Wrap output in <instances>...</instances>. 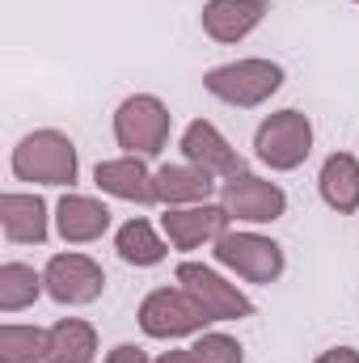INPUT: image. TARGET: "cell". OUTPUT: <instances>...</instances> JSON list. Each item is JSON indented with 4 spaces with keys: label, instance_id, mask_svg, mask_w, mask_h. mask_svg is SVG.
Returning a JSON list of instances; mask_svg holds the SVG:
<instances>
[{
    "label": "cell",
    "instance_id": "cell-10",
    "mask_svg": "<svg viewBox=\"0 0 359 363\" xmlns=\"http://www.w3.org/2000/svg\"><path fill=\"white\" fill-rule=\"evenodd\" d=\"M233 216L220 203H190V207H165L161 216V233L174 250H203L216 245L228 233Z\"/></svg>",
    "mask_w": 359,
    "mask_h": 363
},
{
    "label": "cell",
    "instance_id": "cell-7",
    "mask_svg": "<svg viewBox=\"0 0 359 363\" xmlns=\"http://www.w3.org/2000/svg\"><path fill=\"white\" fill-rule=\"evenodd\" d=\"M43 283H47V296L64 308H81L93 304L101 291H106V271L93 262L89 254H55L47 267H43Z\"/></svg>",
    "mask_w": 359,
    "mask_h": 363
},
{
    "label": "cell",
    "instance_id": "cell-18",
    "mask_svg": "<svg viewBox=\"0 0 359 363\" xmlns=\"http://www.w3.org/2000/svg\"><path fill=\"white\" fill-rule=\"evenodd\" d=\"M114 250H118V258H123L127 267H136V271H148V267L165 262V254H170V241H165V233H157V228H153L144 216H136V220L118 224V233H114Z\"/></svg>",
    "mask_w": 359,
    "mask_h": 363
},
{
    "label": "cell",
    "instance_id": "cell-23",
    "mask_svg": "<svg viewBox=\"0 0 359 363\" xmlns=\"http://www.w3.org/2000/svg\"><path fill=\"white\" fill-rule=\"evenodd\" d=\"M101 363H153V359L144 355V347H136V342H118Z\"/></svg>",
    "mask_w": 359,
    "mask_h": 363
},
{
    "label": "cell",
    "instance_id": "cell-24",
    "mask_svg": "<svg viewBox=\"0 0 359 363\" xmlns=\"http://www.w3.org/2000/svg\"><path fill=\"white\" fill-rule=\"evenodd\" d=\"M313 363H359V351L355 347H330V351H321Z\"/></svg>",
    "mask_w": 359,
    "mask_h": 363
},
{
    "label": "cell",
    "instance_id": "cell-22",
    "mask_svg": "<svg viewBox=\"0 0 359 363\" xmlns=\"http://www.w3.org/2000/svg\"><path fill=\"white\" fill-rule=\"evenodd\" d=\"M190 351L199 355V363H245V347L233 334H220V330L194 334V347Z\"/></svg>",
    "mask_w": 359,
    "mask_h": 363
},
{
    "label": "cell",
    "instance_id": "cell-3",
    "mask_svg": "<svg viewBox=\"0 0 359 363\" xmlns=\"http://www.w3.org/2000/svg\"><path fill=\"white\" fill-rule=\"evenodd\" d=\"M170 127L174 114L157 93H131L114 110V144L127 157H161V148L170 144Z\"/></svg>",
    "mask_w": 359,
    "mask_h": 363
},
{
    "label": "cell",
    "instance_id": "cell-16",
    "mask_svg": "<svg viewBox=\"0 0 359 363\" xmlns=\"http://www.w3.org/2000/svg\"><path fill=\"white\" fill-rule=\"evenodd\" d=\"M153 182H157V203H161V207L211 203V194H216V186H220L207 169H199V165H190V161L161 165V169L153 174Z\"/></svg>",
    "mask_w": 359,
    "mask_h": 363
},
{
    "label": "cell",
    "instance_id": "cell-11",
    "mask_svg": "<svg viewBox=\"0 0 359 363\" xmlns=\"http://www.w3.org/2000/svg\"><path fill=\"white\" fill-rule=\"evenodd\" d=\"M182 148V161H190V165H199V169H207L211 178H237V174H245V161H241V152L220 135V127L216 123H207V118H194V123H186V131H182L178 140Z\"/></svg>",
    "mask_w": 359,
    "mask_h": 363
},
{
    "label": "cell",
    "instance_id": "cell-26",
    "mask_svg": "<svg viewBox=\"0 0 359 363\" xmlns=\"http://www.w3.org/2000/svg\"><path fill=\"white\" fill-rule=\"evenodd\" d=\"M355 4H359V0H355Z\"/></svg>",
    "mask_w": 359,
    "mask_h": 363
},
{
    "label": "cell",
    "instance_id": "cell-8",
    "mask_svg": "<svg viewBox=\"0 0 359 363\" xmlns=\"http://www.w3.org/2000/svg\"><path fill=\"white\" fill-rule=\"evenodd\" d=\"M220 207L241 224H275L287 211V194L279 182H267L245 169L237 178L220 182Z\"/></svg>",
    "mask_w": 359,
    "mask_h": 363
},
{
    "label": "cell",
    "instance_id": "cell-14",
    "mask_svg": "<svg viewBox=\"0 0 359 363\" xmlns=\"http://www.w3.org/2000/svg\"><path fill=\"white\" fill-rule=\"evenodd\" d=\"M110 207L101 199H89V194H64L55 203V233L64 237V245H93L110 233Z\"/></svg>",
    "mask_w": 359,
    "mask_h": 363
},
{
    "label": "cell",
    "instance_id": "cell-9",
    "mask_svg": "<svg viewBox=\"0 0 359 363\" xmlns=\"http://www.w3.org/2000/svg\"><path fill=\"white\" fill-rule=\"evenodd\" d=\"M178 283L207 308L211 321H245V317H254V300L237 283H228L220 271H211L203 262H182Z\"/></svg>",
    "mask_w": 359,
    "mask_h": 363
},
{
    "label": "cell",
    "instance_id": "cell-19",
    "mask_svg": "<svg viewBox=\"0 0 359 363\" xmlns=\"http://www.w3.org/2000/svg\"><path fill=\"white\" fill-rule=\"evenodd\" d=\"M47 363H93L97 359V330L81 317H60L51 330Z\"/></svg>",
    "mask_w": 359,
    "mask_h": 363
},
{
    "label": "cell",
    "instance_id": "cell-12",
    "mask_svg": "<svg viewBox=\"0 0 359 363\" xmlns=\"http://www.w3.org/2000/svg\"><path fill=\"white\" fill-rule=\"evenodd\" d=\"M157 169L144 165V157H110V161H97L93 169V182L101 194L110 199H123V203H136V207H148L157 203V182H153Z\"/></svg>",
    "mask_w": 359,
    "mask_h": 363
},
{
    "label": "cell",
    "instance_id": "cell-25",
    "mask_svg": "<svg viewBox=\"0 0 359 363\" xmlns=\"http://www.w3.org/2000/svg\"><path fill=\"white\" fill-rule=\"evenodd\" d=\"M153 363H199V355L186 347V351H165V355H157Z\"/></svg>",
    "mask_w": 359,
    "mask_h": 363
},
{
    "label": "cell",
    "instance_id": "cell-6",
    "mask_svg": "<svg viewBox=\"0 0 359 363\" xmlns=\"http://www.w3.org/2000/svg\"><path fill=\"white\" fill-rule=\"evenodd\" d=\"M211 254H216V262L224 267V271H233L237 279H245V283H258V287H270V283H279V274L287 267V258H283V245L279 241H270L263 233H224L216 245H211Z\"/></svg>",
    "mask_w": 359,
    "mask_h": 363
},
{
    "label": "cell",
    "instance_id": "cell-20",
    "mask_svg": "<svg viewBox=\"0 0 359 363\" xmlns=\"http://www.w3.org/2000/svg\"><path fill=\"white\" fill-rule=\"evenodd\" d=\"M43 291H47L43 271H34V267H26V262H4V267H0V313H21V308H30Z\"/></svg>",
    "mask_w": 359,
    "mask_h": 363
},
{
    "label": "cell",
    "instance_id": "cell-13",
    "mask_svg": "<svg viewBox=\"0 0 359 363\" xmlns=\"http://www.w3.org/2000/svg\"><path fill=\"white\" fill-rule=\"evenodd\" d=\"M51 207L38 194L26 190H9L0 194V228L9 245H43L51 237Z\"/></svg>",
    "mask_w": 359,
    "mask_h": 363
},
{
    "label": "cell",
    "instance_id": "cell-21",
    "mask_svg": "<svg viewBox=\"0 0 359 363\" xmlns=\"http://www.w3.org/2000/svg\"><path fill=\"white\" fill-rule=\"evenodd\" d=\"M51 334L38 325H0V363H47Z\"/></svg>",
    "mask_w": 359,
    "mask_h": 363
},
{
    "label": "cell",
    "instance_id": "cell-4",
    "mask_svg": "<svg viewBox=\"0 0 359 363\" xmlns=\"http://www.w3.org/2000/svg\"><path fill=\"white\" fill-rule=\"evenodd\" d=\"M309 152H313V123L300 110H275L254 131V157L275 174L300 169Z\"/></svg>",
    "mask_w": 359,
    "mask_h": 363
},
{
    "label": "cell",
    "instance_id": "cell-1",
    "mask_svg": "<svg viewBox=\"0 0 359 363\" xmlns=\"http://www.w3.org/2000/svg\"><path fill=\"white\" fill-rule=\"evenodd\" d=\"M77 174H81V152L55 127L21 135L17 148H13V178L17 182H30V186H72Z\"/></svg>",
    "mask_w": 359,
    "mask_h": 363
},
{
    "label": "cell",
    "instance_id": "cell-5",
    "mask_svg": "<svg viewBox=\"0 0 359 363\" xmlns=\"http://www.w3.org/2000/svg\"><path fill=\"white\" fill-rule=\"evenodd\" d=\"M140 330L148 338H161V342H174V338H190V334H203L211 325L207 308L186 291V287H157L140 300V313H136Z\"/></svg>",
    "mask_w": 359,
    "mask_h": 363
},
{
    "label": "cell",
    "instance_id": "cell-15",
    "mask_svg": "<svg viewBox=\"0 0 359 363\" xmlns=\"http://www.w3.org/2000/svg\"><path fill=\"white\" fill-rule=\"evenodd\" d=\"M267 13H270L267 0H207L199 17H203V34H207L211 43L233 47V43L250 38V34L263 26Z\"/></svg>",
    "mask_w": 359,
    "mask_h": 363
},
{
    "label": "cell",
    "instance_id": "cell-2",
    "mask_svg": "<svg viewBox=\"0 0 359 363\" xmlns=\"http://www.w3.org/2000/svg\"><path fill=\"white\" fill-rule=\"evenodd\" d=\"M203 89L211 93L216 101L224 106H237V110H258L267 106L275 93L283 89V68L275 60L263 55H250V60H233V64H220L203 77Z\"/></svg>",
    "mask_w": 359,
    "mask_h": 363
},
{
    "label": "cell",
    "instance_id": "cell-17",
    "mask_svg": "<svg viewBox=\"0 0 359 363\" xmlns=\"http://www.w3.org/2000/svg\"><path fill=\"white\" fill-rule=\"evenodd\" d=\"M321 203L338 216H355L359 211V157L351 152H330L321 174H317Z\"/></svg>",
    "mask_w": 359,
    "mask_h": 363
}]
</instances>
